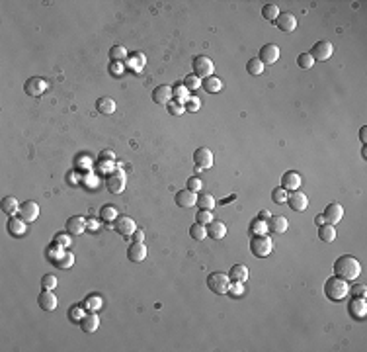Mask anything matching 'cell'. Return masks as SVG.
I'll use <instances>...</instances> for the list:
<instances>
[{"instance_id": "17", "label": "cell", "mask_w": 367, "mask_h": 352, "mask_svg": "<svg viewBox=\"0 0 367 352\" xmlns=\"http://www.w3.org/2000/svg\"><path fill=\"white\" fill-rule=\"evenodd\" d=\"M113 227H115V231H117L119 235H123V237H131L133 231L137 229V223H135L129 216H119V218L115 219Z\"/></svg>"}, {"instance_id": "22", "label": "cell", "mask_w": 367, "mask_h": 352, "mask_svg": "<svg viewBox=\"0 0 367 352\" xmlns=\"http://www.w3.org/2000/svg\"><path fill=\"white\" fill-rule=\"evenodd\" d=\"M176 203L178 207H193L197 203V194L191 190H180L176 192Z\"/></svg>"}, {"instance_id": "40", "label": "cell", "mask_w": 367, "mask_h": 352, "mask_svg": "<svg viewBox=\"0 0 367 352\" xmlns=\"http://www.w3.org/2000/svg\"><path fill=\"white\" fill-rule=\"evenodd\" d=\"M172 94H174V100H178V102H182L184 106H186V102L190 100V94H188V88H186L184 84H176V86L172 88Z\"/></svg>"}, {"instance_id": "59", "label": "cell", "mask_w": 367, "mask_h": 352, "mask_svg": "<svg viewBox=\"0 0 367 352\" xmlns=\"http://www.w3.org/2000/svg\"><path fill=\"white\" fill-rule=\"evenodd\" d=\"M112 70H113V75H117V73H119V70H123V67H121V63H113V68H112Z\"/></svg>"}, {"instance_id": "7", "label": "cell", "mask_w": 367, "mask_h": 352, "mask_svg": "<svg viewBox=\"0 0 367 352\" xmlns=\"http://www.w3.org/2000/svg\"><path fill=\"white\" fill-rule=\"evenodd\" d=\"M125 186H127V176H125L123 170L112 172V174L108 176V180H106V188H108V192H112V194H121V192L125 190Z\"/></svg>"}, {"instance_id": "50", "label": "cell", "mask_w": 367, "mask_h": 352, "mask_svg": "<svg viewBox=\"0 0 367 352\" xmlns=\"http://www.w3.org/2000/svg\"><path fill=\"white\" fill-rule=\"evenodd\" d=\"M201 108V102H199V98H195V96H190V100L186 102V112H197Z\"/></svg>"}, {"instance_id": "45", "label": "cell", "mask_w": 367, "mask_h": 352, "mask_svg": "<svg viewBox=\"0 0 367 352\" xmlns=\"http://www.w3.org/2000/svg\"><path fill=\"white\" fill-rule=\"evenodd\" d=\"M166 106H168V112L172 116H184L186 114V106L182 102H178V100H170Z\"/></svg>"}, {"instance_id": "14", "label": "cell", "mask_w": 367, "mask_h": 352, "mask_svg": "<svg viewBox=\"0 0 367 352\" xmlns=\"http://www.w3.org/2000/svg\"><path fill=\"white\" fill-rule=\"evenodd\" d=\"M301 174L295 172V170H287L283 176H281V188L287 190V192H295L301 188Z\"/></svg>"}, {"instance_id": "43", "label": "cell", "mask_w": 367, "mask_h": 352, "mask_svg": "<svg viewBox=\"0 0 367 352\" xmlns=\"http://www.w3.org/2000/svg\"><path fill=\"white\" fill-rule=\"evenodd\" d=\"M297 65L307 70V68H313V67H315V59L311 57V53H301V55L297 57Z\"/></svg>"}, {"instance_id": "16", "label": "cell", "mask_w": 367, "mask_h": 352, "mask_svg": "<svg viewBox=\"0 0 367 352\" xmlns=\"http://www.w3.org/2000/svg\"><path fill=\"white\" fill-rule=\"evenodd\" d=\"M322 216H324V221H326V223L336 225V223H340L342 218H344V207H342L340 203H336V201H334V203H328Z\"/></svg>"}, {"instance_id": "18", "label": "cell", "mask_w": 367, "mask_h": 352, "mask_svg": "<svg viewBox=\"0 0 367 352\" xmlns=\"http://www.w3.org/2000/svg\"><path fill=\"white\" fill-rule=\"evenodd\" d=\"M264 65H273V63H277V59H279V47L277 45H273V43H268V45H262V49H260V57H258Z\"/></svg>"}, {"instance_id": "37", "label": "cell", "mask_w": 367, "mask_h": 352, "mask_svg": "<svg viewBox=\"0 0 367 352\" xmlns=\"http://www.w3.org/2000/svg\"><path fill=\"white\" fill-rule=\"evenodd\" d=\"M262 16H264V20H268V22H275L277 16H279L277 4H266V6L262 8Z\"/></svg>"}, {"instance_id": "32", "label": "cell", "mask_w": 367, "mask_h": 352, "mask_svg": "<svg viewBox=\"0 0 367 352\" xmlns=\"http://www.w3.org/2000/svg\"><path fill=\"white\" fill-rule=\"evenodd\" d=\"M319 239L324 241V243H332L336 239V227L330 225V223H324L319 227Z\"/></svg>"}, {"instance_id": "60", "label": "cell", "mask_w": 367, "mask_h": 352, "mask_svg": "<svg viewBox=\"0 0 367 352\" xmlns=\"http://www.w3.org/2000/svg\"><path fill=\"white\" fill-rule=\"evenodd\" d=\"M315 223H317L319 227H320V225H324V216H317V218H315Z\"/></svg>"}, {"instance_id": "27", "label": "cell", "mask_w": 367, "mask_h": 352, "mask_svg": "<svg viewBox=\"0 0 367 352\" xmlns=\"http://www.w3.org/2000/svg\"><path fill=\"white\" fill-rule=\"evenodd\" d=\"M207 227V237H211V239H223L225 235H227V225L223 223V221H217V219H213L209 225H205Z\"/></svg>"}, {"instance_id": "3", "label": "cell", "mask_w": 367, "mask_h": 352, "mask_svg": "<svg viewBox=\"0 0 367 352\" xmlns=\"http://www.w3.org/2000/svg\"><path fill=\"white\" fill-rule=\"evenodd\" d=\"M207 288L213 294H219V296L229 294L231 292V278H229V274H225V272H211L207 276Z\"/></svg>"}, {"instance_id": "28", "label": "cell", "mask_w": 367, "mask_h": 352, "mask_svg": "<svg viewBox=\"0 0 367 352\" xmlns=\"http://www.w3.org/2000/svg\"><path fill=\"white\" fill-rule=\"evenodd\" d=\"M96 110L104 116H112L115 112V100L110 98V96H102L96 100Z\"/></svg>"}, {"instance_id": "20", "label": "cell", "mask_w": 367, "mask_h": 352, "mask_svg": "<svg viewBox=\"0 0 367 352\" xmlns=\"http://www.w3.org/2000/svg\"><path fill=\"white\" fill-rule=\"evenodd\" d=\"M146 252L149 251H146L144 243H131L129 249H127V258L131 262H143L146 258Z\"/></svg>"}, {"instance_id": "41", "label": "cell", "mask_w": 367, "mask_h": 352, "mask_svg": "<svg viewBox=\"0 0 367 352\" xmlns=\"http://www.w3.org/2000/svg\"><path fill=\"white\" fill-rule=\"evenodd\" d=\"M57 286H59V280H57L55 274H45L41 278V288L43 290H55Z\"/></svg>"}, {"instance_id": "11", "label": "cell", "mask_w": 367, "mask_h": 352, "mask_svg": "<svg viewBox=\"0 0 367 352\" xmlns=\"http://www.w3.org/2000/svg\"><path fill=\"white\" fill-rule=\"evenodd\" d=\"M348 313L353 319H365L367 317V302H365V298H355L353 296V300L348 303Z\"/></svg>"}, {"instance_id": "4", "label": "cell", "mask_w": 367, "mask_h": 352, "mask_svg": "<svg viewBox=\"0 0 367 352\" xmlns=\"http://www.w3.org/2000/svg\"><path fill=\"white\" fill-rule=\"evenodd\" d=\"M273 251V243L271 239L264 233V235H252L250 239V252L256 256V258H266L270 256Z\"/></svg>"}, {"instance_id": "29", "label": "cell", "mask_w": 367, "mask_h": 352, "mask_svg": "<svg viewBox=\"0 0 367 352\" xmlns=\"http://www.w3.org/2000/svg\"><path fill=\"white\" fill-rule=\"evenodd\" d=\"M201 86H203L209 94H217V92L223 90V81L219 79V77H215V75H211V77H207V79L201 81Z\"/></svg>"}, {"instance_id": "13", "label": "cell", "mask_w": 367, "mask_h": 352, "mask_svg": "<svg viewBox=\"0 0 367 352\" xmlns=\"http://www.w3.org/2000/svg\"><path fill=\"white\" fill-rule=\"evenodd\" d=\"M281 32H285V34H291V32H295V28H297V18L293 16L291 12H279V16H277V20L273 22Z\"/></svg>"}, {"instance_id": "46", "label": "cell", "mask_w": 367, "mask_h": 352, "mask_svg": "<svg viewBox=\"0 0 367 352\" xmlns=\"http://www.w3.org/2000/svg\"><path fill=\"white\" fill-rule=\"evenodd\" d=\"M84 305H86L90 311H96V309L102 307V298H100V296H88V298L84 300Z\"/></svg>"}, {"instance_id": "38", "label": "cell", "mask_w": 367, "mask_h": 352, "mask_svg": "<svg viewBox=\"0 0 367 352\" xmlns=\"http://www.w3.org/2000/svg\"><path fill=\"white\" fill-rule=\"evenodd\" d=\"M197 205L201 207V209H213L215 207V198L211 196V194H207V192H203V194H199L197 196Z\"/></svg>"}, {"instance_id": "25", "label": "cell", "mask_w": 367, "mask_h": 352, "mask_svg": "<svg viewBox=\"0 0 367 352\" xmlns=\"http://www.w3.org/2000/svg\"><path fill=\"white\" fill-rule=\"evenodd\" d=\"M0 209H2V214L8 216V218H14L16 214H20V203L14 196H6L0 203Z\"/></svg>"}, {"instance_id": "57", "label": "cell", "mask_w": 367, "mask_h": 352, "mask_svg": "<svg viewBox=\"0 0 367 352\" xmlns=\"http://www.w3.org/2000/svg\"><path fill=\"white\" fill-rule=\"evenodd\" d=\"M359 137H361V141H363V143H367V127H361V131H359Z\"/></svg>"}, {"instance_id": "21", "label": "cell", "mask_w": 367, "mask_h": 352, "mask_svg": "<svg viewBox=\"0 0 367 352\" xmlns=\"http://www.w3.org/2000/svg\"><path fill=\"white\" fill-rule=\"evenodd\" d=\"M153 100L157 102V104H168L170 100H174V94H172V86H168V84H160V86H157L155 90H153Z\"/></svg>"}, {"instance_id": "23", "label": "cell", "mask_w": 367, "mask_h": 352, "mask_svg": "<svg viewBox=\"0 0 367 352\" xmlns=\"http://www.w3.org/2000/svg\"><path fill=\"white\" fill-rule=\"evenodd\" d=\"M287 227H289V221H287L285 216H271V218L268 219V229H270L271 233L281 235V233L287 231Z\"/></svg>"}, {"instance_id": "9", "label": "cell", "mask_w": 367, "mask_h": 352, "mask_svg": "<svg viewBox=\"0 0 367 352\" xmlns=\"http://www.w3.org/2000/svg\"><path fill=\"white\" fill-rule=\"evenodd\" d=\"M26 223H33L37 218H39V205H37V201H33V200H28V201H24L22 205H20V214H18Z\"/></svg>"}, {"instance_id": "44", "label": "cell", "mask_w": 367, "mask_h": 352, "mask_svg": "<svg viewBox=\"0 0 367 352\" xmlns=\"http://www.w3.org/2000/svg\"><path fill=\"white\" fill-rule=\"evenodd\" d=\"M184 86H186L188 90H195V88L201 86V79L195 77L193 73H191V75H186V77H184Z\"/></svg>"}, {"instance_id": "10", "label": "cell", "mask_w": 367, "mask_h": 352, "mask_svg": "<svg viewBox=\"0 0 367 352\" xmlns=\"http://www.w3.org/2000/svg\"><path fill=\"white\" fill-rule=\"evenodd\" d=\"M213 153L207 149V147H199V149H195V153H193V163H195V167H197V170H201V168H211L213 167Z\"/></svg>"}, {"instance_id": "26", "label": "cell", "mask_w": 367, "mask_h": 352, "mask_svg": "<svg viewBox=\"0 0 367 352\" xmlns=\"http://www.w3.org/2000/svg\"><path fill=\"white\" fill-rule=\"evenodd\" d=\"M248 276H250V272H248V266H244V264H235L229 272L231 282H239V284H246Z\"/></svg>"}, {"instance_id": "24", "label": "cell", "mask_w": 367, "mask_h": 352, "mask_svg": "<svg viewBox=\"0 0 367 352\" xmlns=\"http://www.w3.org/2000/svg\"><path fill=\"white\" fill-rule=\"evenodd\" d=\"M80 329H82V333H88V335L96 333L100 329V317L94 311L88 313V315H84L82 321H80Z\"/></svg>"}, {"instance_id": "6", "label": "cell", "mask_w": 367, "mask_h": 352, "mask_svg": "<svg viewBox=\"0 0 367 352\" xmlns=\"http://www.w3.org/2000/svg\"><path fill=\"white\" fill-rule=\"evenodd\" d=\"M47 88H49V84H47V81L41 79V77H32V79H28V83L24 84V92H26L28 96H32V98L43 96V92H47Z\"/></svg>"}, {"instance_id": "58", "label": "cell", "mask_w": 367, "mask_h": 352, "mask_svg": "<svg viewBox=\"0 0 367 352\" xmlns=\"http://www.w3.org/2000/svg\"><path fill=\"white\" fill-rule=\"evenodd\" d=\"M258 218H260V219H266V221H268V219H270L271 216H270V211H266V209H264V211H260V216H258Z\"/></svg>"}, {"instance_id": "1", "label": "cell", "mask_w": 367, "mask_h": 352, "mask_svg": "<svg viewBox=\"0 0 367 352\" xmlns=\"http://www.w3.org/2000/svg\"><path fill=\"white\" fill-rule=\"evenodd\" d=\"M334 274L340 276V278H344V280H348V282H351V280H355L361 274V264H359V260L355 256L342 254L334 262Z\"/></svg>"}, {"instance_id": "15", "label": "cell", "mask_w": 367, "mask_h": 352, "mask_svg": "<svg viewBox=\"0 0 367 352\" xmlns=\"http://www.w3.org/2000/svg\"><path fill=\"white\" fill-rule=\"evenodd\" d=\"M86 227H88V221L82 216H72V218L66 219V233L72 235V237H75V235H82L86 231Z\"/></svg>"}, {"instance_id": "5", "label": "cell", "mask_w": 367, "mask_h": 352, "mask_svg": "<svg viewBox=\"0 0 367 352\" xmlns=\"http://www.w3.org/2000/svg\"><path fill=\"white\" fill-rule=\"evenodd\" d=\"M193 75L195 77H199V79H207V77H211L213 75V70H215V65H213V61L209 59V57H205V55H197L195 59H193Z\"/></svg>"}, {"instance_id": "35", "label": "cell", "mask_w": 367, "mask_h": 352, "mask_svg": "<svg viewBox=\"0 0 367 352\" xmlns=\"http://www.w3.org/2000/svg\"><path fill=\"white\" fill-rule=\"evenodd\" d=\"M129 57V53H127V49L123 47V45H113L112 49H110V59L113 61V63H121V61H125Z\"/></svg>"}, {"instance_id": "31", "label": "cell", "mask_w": 367, "mask_h": 352, "mask_svg": "<svg viewBox=\"0 0 367 352\" xmlns=\"http://www.w3.org/2000/svg\"><path fill=\"white\" fill-rule=\"evenodd\" d=\"M8 231H10V235H16V237H22L24 233H26V221L22 219V218H10V221H8Z\"/></svg>"}, {"instance_id": "53", "label": "cell", "mask_w": 367, "mask_h": 352, "mask_svg": "<svg viewBox=\"0 0 367 352\" xmlns=\"http://www.w3.org/2000/svg\"><path fill=\"white\" fill-rule=\"evenodd\" d=\"M131 237H133V243H143L144 241V231L143 229H135Z\"/></svg>"}, {"instance_id": "19", "label": "cell", "mask_w": 367, "mask_h": 352, "mask_svg": "<svg viewBox=\"0 0 367 352\" xmlns=\"http://www.w3.org/2000/svg\"><path fill=\"white\" fill-rule=\"evenodd\" d=\"M37 303H39V307H41L43 311H53V309H57L59 300H57V296L53 294V290H41V294H39V298H37Z\"/></svg>"}, {"instance_id": "55", "label": "cell", "mask_w": 367, "mask_h": 352, "mask_svg": "<svg viewBox=\"0 0 367 352\" xmlns=\"http://www.w3.org/2000/svg\"><path fill=\"white\" fill-rule=\"evenodd\" d=\"M231 292H233L235 296H240V294H242V284L235 282V286H231Z\"/></svg>"}, {"instance_id": "36", "label": "cell", "mask_w": 367, "mask_h": 352, "mask_svg": "<svg viewBox=\"0 0 367 352\" xmlns=\"http://www.w3.org/2000/svg\"><path fill=\"white\" fill-rule=\"evenodd\" d=\"M55 262V266H59V268H70L72 264H75V254H72V252H63L59 258H55L53 260Z\"/></svg>"}, {"instance_id": "42", "label": "cell", "mask_w": 367, "mask_h": 352, "mask_svg": "<svg viewBox=\"0 0 367 352\" xmlns=\"http://www.w3.org/2000/svg\"><path fill=\"white\" fill-rule=\"evenodd\" d=\"M250 231H252V235H264L266 231H268V221L266 219H254L252 221V225H250Z\"/></svg>"}, {"instance_id": "30", "label": "cell", "mask_w": 367, "mask_h": 352, "mask_svg": "<svg viewBox=\"0 0 367 352\" xmlns=\"http://www.w3.org/2000/svg\"><path fill=\"white\" fill-rule=\"evenodd\" d=\"M117 218H119V211H117V207H115L113 203H106V205L100 207V219H102V221L112 223V221H115Z\"/></svg>"}, {"instance_id": "39", "label": "cell", "mask_w": 367, "mask_h": 352, "mask_svg": "<svg viewBox=\"0 0 367 352\" xmlns=\"http://www.w3.org/2000/svg\"><path fill=\"white\" fill-rule=\"evenodd\" d=\"M190 237L195 239V241H203V239L207 237V227L201 225V223H193V225L190 227Z\"/></svg>"}, {"instance_id": "51", "label": "cell", "mask_w": 367, "mask_h": 352, "mask_svg": "<svg viewBox=\"0 0 367 352\" xmlns=\"http://www.w3.org/2000/svg\"><path fill=\"white\" fill-rule=\"evenodd\" d=\"M203 188V182L199 180V178H195V176H191V178H188V190H191V192H199Z\"/></svg>"}, {"instance_id": "56", "label": "cell", "mask_w": 367, "mask_h": 352, "mask_svg": "<svg viewBox=\"0 0 367 352\" xmlns=\"http://www.w3.org/2000/svg\"><path fill=\"white\" fill-rule=\"evenodd\" d=\"M100 157H102V159H112V161L115 159V155H113L112 151H102V155H100Z\"/></svg>"}, {"instance_id": "34", "label": "cell", "mask_w": 367, "mask_h": 352, "mask_svg": "<svg viewBox=\"0 0 367 352\" xmlns=\"http://www.w3.org/2000/svg\"><path fill=\"white\" fill-rule=\"evenodd\" d=\"M246 70H248L250 75L258 77V75L264 73V63H262L258 57H252V59H248V63H246Z\"/></svg>"}, {"instance_id": "54", "label": "cell", "mask_w": 367, "mask_h": 352, "mask_svg": "<svg viewBox=\"0 0 367 352\" xmlns=\"http://www.w3.org/2000/svg\"><path fill=\"white\" fill-rule=\"evenodd\" d=\"M55 239H57V245H64V247H68V245H70L68 235H57Z\"/></svg>"}, {"instance_id": "48", "label": "cell", "mask_w": 367, "mask_h": 352, "mask_svg": "<svg viewBox=\"0 0 367 352\" xmlns=\"http://www.w3.org/2000/svg\"><path fill=\"white\" fill-rule=\"evenodd\" d=\"M287 196H289V192L283 190V188H275V190L271 192V200H273L275 203H285V201H287Z\"/></svg>"}, {"instance_id": "47", "label": "cell", "mask_w": 367, "mask_h": 352, "mask_svg": "<svg viewBox=\"0 0 367 352\" xmlns=\"http://www.w3.org/2000/svg\"><path fill=\"white\" fill-rule=\"evenodd\" d=\"M195 219H197V223H201V225H209V223L213 221V214H211L209 209H199Z\"/></svg>"}, {"instance_id": "12", "label": "cell", "mask_w": 367, "mask_h": 352, "mask_svg": "<svg viewBox=\"0 0 367 352\" xmlns=\"http://www.w3.org/2000/svg\"><path fill=\"white\" fill-rule=\"evenodd\" d=\"M287 203H289L291 209H295V211H305L309 207V198H307V194L295 190V192H289Z\"/></svg>"}, {"instance_id": "49", "label": "cell", "mask_w": 367, "mask_h": 352, "mask_svg": "<svg viewBox=\"0 0 367 352\" xmlns=\"http://www.w3.org/2000/svg\"><path fill=\"white\" fill-rule=\"evenodd\" d=\"M84 315H86V313H84L80 307H70V309H68V319H70L72 323H80Z\"/></svg>"}, {"instance_id": "33", "label": "cell", "mask_w": 367, "mask_h": 352, "mask_svg": "<svg viewBox=\"0 0 367 352\" xmlns=\"http://www.w3.org/2000/svg\"><path fill=\"white\" fill-rule=\"evenodd\" d=\"M144 63H146V59H144L143 53H135V55L127 57V65L131 67V70H135V73H141V70L144 68Z\"/></svg>"}, {"instance_id": "8", "label": "cell", "mask_w": 367, "mask_h": 352, "mask_svg": "<svg viewBox=\"0 0 367 352\" xmlns=\"http://www.w3.org/2000/svg\"><path fill=\"white\" fill-rule=\"evenodd\" d=\"M332 53H334V45L330 43V41H317L315 45H313V49H311V57L315 59V61H326V59H330L332 57Z\"/></svg>"}, {"instance_id": "52", "label": "cell", "mask_w": 367, "mask_h": 352, "mask_svg": "<svg viewBox=\"0 0 367 352\" xmlns=\"http://www.w3.org/2000/svg\"><path fill=\"white\" fill-rule=\"evenodd\" d=\"M351 292H353V296L355 298H365V286H361V284H355L353 288H350Z\"/></svg>"}, {"instance_id": "2", "label": "cell", "mask_w": 367, "mask_h": 352, "mask_svg": "<svg viewBox=\"0 0 367 352\" xmlns=\"http://www.w3.org/2000/svg\"><path fill=\"white\" fill-rule=\"evenodd\" d=\"M350 282L340 278V276H330L326 282H324V296L330 300V302H342L348 294H350Z\"/></svg>"}]
</instances>
